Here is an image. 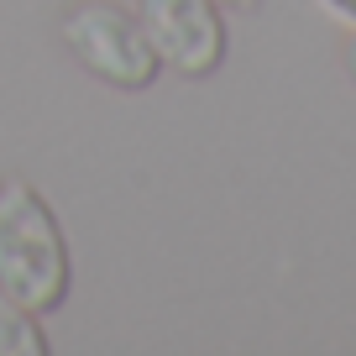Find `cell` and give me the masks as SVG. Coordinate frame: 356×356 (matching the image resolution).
I'll return each instance as SVG.
<instances>
[{"label": "cell", "mask_w": 356, "mask_h": 356, "mask_svg": "<svg viewBox=\"0 0 356 356\" xmlns=\"http://www.w3.org/2000/svg\"><path fill=\"white\" fill-rule=\"evenodd\" d=\"M220 11H257V0H215Z\"/></svg>", "instance_id": "6"}, {"label": "cell", "mask_w": 356, "mask_h": 356, "mask_svg": "<svg viewBox=\"0 0 356 356\" xmlns=\"http://www.w3.org/2000/svg\"><path fill=\"white\" fill-rule=\"evenodd\" d=\"M68 278L74 262L53 204L22 178L0 184V293L32 314H53L68 299Z\"/></svg>", "instance_id": "1"}, {"label": "cell", "mask_w": 356, "mask_h": 356, "mask_svg": "<svg viewBox=\"0 0 356 356\" xmlns=\"http://www.w3.org/2000/svg\"><path fill=\"white\" fill-rule=\"evenodd\" d=\"M0 356H47V335L32 309L0 293Z\"/></svg>", "instance_id": "4"}, {"label": "cell", "mask_w": 356, "mask_h": 356, "mask_svg": "<svg viewBox=\"0 0 356 356\" xmlns=\"http://www.w3.org/2000/svg\"><path fill=\"white\" fill-rule=\"evenodd\" d=\"M63 42L95 79H105L111 89H147L163 68L152 37L142 32L131 11L111 6V0H84L63 16Z\"/></svg>", "instance_id": "2"}, {"label": "cell", "mask_w": 356, "mask_h": 356, "mask_svg": "<svg viewBox=\"0 0 356 356\" xmlns=\"http://www.w3.org/2000/svg\"><path fill=\"white\" fill-rule=\"evenodd\" d=\"M325 6H330V11H341V16H351V22H356V0H325Z\"/></svg>", "instance_id": "7"}, {"label": "cell", "mask_w": 356, "mask_h": 356, "mask_svg": "<svg viewBox=\"0 0 356 356\" xmlns=\"http://www.w3.org/2000/svg\"><path fill=\"white\" fill-rule=\"evenodd\" d=\"M136 22L152 37L157 58L184 79H210L225 63V22L215 0H142Z\"/></svg>", "instance_id": "3"}, {"label": "cell", "mask_w": 356, "mask_h": 356, "mask_svg": "<svg viewBox=\"0 0 356 356\" xmlns=\"http://www.w3.org/2000/svg\"><path fill=\"white\" fill-rule=\"evenodd\" d=\"M341 63H346V79H351V84H356V37H351V42H346V53H341Z\"/></svg>", "instance_id": "5"}]
</instances>
